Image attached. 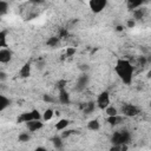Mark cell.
Here are the masks:
<instances>
[{
    "mask_svg": "<svg viewBox=\"0 0 151 151\" xmlns=\"http://www.w3.org/2000/svg\"><path fill=\"white\" fill-rule=\"evenodd\" d=\"M80 70H81V72H87L88 71V65H86V64L80 65Z\"/></svg>",
    "mask_w": 151,
    "mask_h": 151,
    "instance_id": "cell-29",
    "label": "cell"
},
{
    "mask_svg": "<svg viewBox=\"0 0 151 151\" xmlns=\"http://www.w3.org/2000/svg\"><path fill=\"white\" fill-rule=\"evenodd\" d=\"M25 124H26L28 132H37L44 127V123L41 119H32V120L26 122Z\"/></svg>",
    "mask_w": 151,
    "mask_h": 151,
    "instance_id": "cell-8",
    "label": "cell"
},
{
    "mask_svg": "<svg viewBox=\"0 0 151 151\" xmlns=\"http://www.w3.org/2000/svg\"><path fill=\"white\" fill-rule=\"evenodd\" d=\"M47 45L50 47H57L59 45V38L57 37H51L48 40H47Z\"/></svg>",
    "mask_w": 151,
    "mask_h": 151,
    "instance_id": "cell-24",
    "label": "cell"
},
{
    "mask_svg": "<svg viewBox=\"0 0 151 151\" xmlns=\"http://www.w3.org/2000/svg\"><path fill=\"white\" fill-rule=\"evenodd\" d=\"M18 139H19V142H21V143H26V142H28V140L31 139V136H29L28 132H21V133L19 134Z\"/></svg>",
    "mask_w": 151,
    "mask_h": 151,
    "instance_id": "cell-25",
    "label": "cell"
},
{
    "mask_svg": "<svg viewBox=\"0 0 151 151\" xmlns=\"http://www.w3.org/2000/svg\"><path fill=\"white\" fill-rule=\"evenodd\" d=\"M76 53V48H67L66 50V55L67 57H71V55H73Z\"/></svg>",
    "mask_w": 151,
    "mask_h": 151,
    "instance_id": "cell-28",
    "label": "cell"
},
{
    "mask_svg": "<svg viewBox=\"0 0 151 151\" xmlns=\"http://www.w3.org/2000/svg\"><path fill=\"white\" fill-rule=\"evenodd\" d=\"M136 25V21L132 19V20H130V21H127V27H133Z\"/></svg>",
    "mask_w": 151,
    "mask_h": 151,
    "instance_id": "cell-30",
    "label": "cell"
},
{
    "mask_svg": "<svg viewBox=\"0 0 151 151\" xmlns=\"http://www.w3.org/2000/svg\"><path fill=\"white\" fill-rule=\"evenodd\" d=\"M90 84V76L87 72H81V74L77 78V83H76V90L81 92L84 91Z\"/></svg>",
    "mask_w": 151,
    "mask_h": 151,
    "instance_id": "cell-5",
    "label": "cell"
},
{
    "mask_svg": "<svg viewBox=\"0 0 151 151\" xmlns=\"http://www.w3.org/2000/svg\"><path fill=\"white\" fill-rule=\"evenodd\" d=\"M53 116H54V111H53L52 109H47V110H45L44 113L41 114V119L45 120V122H48V120H51V119L53 118Z\"/></svg>",
    "mask_w": 151,
    "mask_h": 151,
    "instance_id": "cell-19",
    "label": "cell"
},
{
    "mask_svg": "<svg viewBox=\"0 0 151 151\" xmlns=\"http://www.w3.org/2000/svg\"><path fill=\"white\" fill-rule=\"evenodd\" d=\"M7 32L6 31H0V48L7 47Z\"/></svg>",
    "mask_w": 151,
    "mask_h": 151,
    "instance_id": "cell-21",
    "label": "cell"
},
{
    "mask_svg": "<svg viewBox=\"0 0 151 151\" xmlns=\"http://www.w3.org/2000/svg\"><path fill=\"white\" fill-rule=\"evenodd\" d=\"M147 14V8L145 6H140L139 8L132 11V15H133V20L134 21H142Z\"/></svg>",
    "mask_w": 151,
    "mask_h": 151,
    "instance_id": "cell-10",
    "label": "cell"
},
{
    "mask_svg": "<svg viewBox=\"0 0 151 151\" xmlns=\"http://www.w3.org/2000/svg\"><path fill=\"white\" fill-rule=\"evenodd\" d=\"M87 129L90 131H98L100 129V123L98 119H91L88 123H87Z\"/></svg>",
    "mask_w": 151,
    "mask_h": 151,
    "instance_id": "cell-17",
    "label": "cell"
},
{
    "mask_svg": "<svg viewBox=\"0 0 151 151\" xmlns=\"http://www.w3.org/2000/svg\"><path fill=\"white\" fill-rule=\"evenodd\" d=\"M35 150H37V151H40V150H42V151H46V147H44V146H38Z\"/></svg>",
    "mask_w": 151,
    "mask_h": 151,
    "instance_id": "cell-31",
    "label": "cell"
},
{
    "mask_svg": "<svg viewBox=\"0 0 151 151\" xmlns=\"http://www.w3.org/2000/svg\"><path fill=\"white\" fill-rule=\"evenodd\" d=\"M42 100H44L45 103H47V104H52V103L57 101V98H54V97H53V96H51V94H44Z\"/></svg>",
    "mask_w": 151,
    "mask_h": 151,
    "instance_id": "cell-26",
    "label": "cell"
},
{
    "mask_svg": "<svg viewBox=\"0 0 151 151\" xmlns=\"http://www.w3.org/2000/svg\"><path fill=\"white\" fill-rule=\"evenodd\" d=\"M144 5H145V0H126V8L130 12H132Z\"/></svg>",
    "mask_w": 151,
    "mask_h": 151,
    "instance_id": "cell-12",
    "label": "cell"
},
{
    "mask_svg": "<svg viewBox=\"0 0 151 151\" xmlns=\"http://www.w3.org/2000/svg\"><path fill=\"white\" fill-rule=\"evenodd\" d=\"M11 105V99L4 94H0V112L5 111Z\"/></svg>",
    "mask_w": 151,
    "mask_h": 151,
    "instance_id": "cell-16",
    "label": "cell"
},
{
    "mask_svg": "<svg viewBox=\"0 0 151 151\" xmlns=\"http://www.w3.org/2000/svg\"><path fill=\"white\" fill-rule=\"evenodd\" d=\"M31 70H32L31 64L29 63H25L19 70V77L20 78H28L31 76Z\"/></svg>",
    "mask_w": 151,
    "mask_h": 151,
    "instance_id": "cell-13",
    "label": "cell"
},
{
    "mask_svg": "<svg viewBox=\"0 0 151 151\" xmlns=\"http://www.w3.org/2000/svg\"><path fill=\"white\" fill-rule=\"evenodd\" d=\"M123 29H124L123 26H117V31H123Z\"/></svg>",
    "mask_w": 151,
    "mask_h": 151,
    "instance_id": "cell-32",
    "label": "cell"
},
{
    "mask_svg": "<svg viewBox=\"0 0 151 151\" xmlns=\"http://www.w3.org/2000/svg\"><path fill=\"white\" fill-rule=\"evenodd\" d=\"M131 140V133L127 130H119L114 132L111 137V142L113 145H126Z\"/></svg>",
    "mask_w": 151,
    "mask_h": 151,
    "instance_id": "cell-2",
    "label": "cell"
},
{
    "mask_svg": "<svg viewBox=\"0 0 151 151\" xmlns=\"http://www.w3.org/2000/svg\"><path fill=\"white\" fill-rule=\"evenodd\" d=\"M8 2L7 1H5V0H0V17H2V15H5V14H7V12H8Z\"/></svg>",
    "mask_w": 151,
    "mask_h": 151,
    "instance_id": "cell-23",
    "label": "cell"
},
{
    "mask_svg": "<svg viewBox=\"0 0 151 151\" xmlns=\"http://www.w3.org/2000/svg\"><path fill=\"white\" fill-rule=\"evenodd\" d=\"M139 107L133 104H123L120 107V113L124 117H134L139 113Z\"/></svg>",
    "mask_w": 151,
    "mask_h": 151,
    "instance_id": "cell-3",
    "label": "cell"
},
{
    "mask_svg": "<svg viewBox=\"0 0 151 151\" xmlns=\"http://www.w3.org/2000/svg\"><path fill=\"white\" fill-rule=\"evenodd\" d=\"M13 58V52L8 47L0 48V64H7L12 60Z\"/></svg>",
    "mask_w": 151,
    "mask_h": 151,
    "instance_id": "cell-9",
    "label": "cell"
},
{
    "mask_svg": "<svg viewBox=\"0 0 151 151\" xmlns=\"http://www.w3.org/2000/svg\"><path fill=\"white\" fill-rule=\"evenodd\" d=\"M96 105L100 109V110H105L109 105H110V93L107 91H103L98 94L97 100H96Z\"/></svg>",
    "mask_w": 151,
    "mask_h": 151,
    "instance_id": "cell-6",
    "label": "cell"
},
{
    "mask_svg": "<svg viewBox=\"0 0 151 151\" xmlns=\"http://www.w3.org/2000/svg\"><path fill=\"white\" fill-rule=\"evenodd\" d=\"M51 142H52L53 147L57 149V150H61L64 147V138L61 136H54V137H52Z\"/></svg>",
    "mask_w": 151,
    "mask_h": 151,
    "instance_id": "cell-14",
    "label": "cell"
},
{
    "mask_svg": "<svg viewBox=\"0 0 151 151\" xmlns=\"http://www.w3.org/2000/svg\"><path fill=\"white\" fill-rule=\"evenodd\" d=\"M94 109H96V103H94V101H88V103H86V104L84 105L83 111H84V113L90 114V113H92V112L94 111Z\"/></svg>",
    "mask_w": 151,
    "mask_h": 151,
    "instance_id": "cell-18",
    "label": "cell"
},
{
    "mask_svg": "<svg viewBox=\"0 0 151 151\" xmlns=\"http://www.w3.org/2000/svg\"><path fill=\"white\" fill-rule=\"evenodd\" d=\"M32 119H41V113L39 110H32L25 113H21V116L18 118V123H26Z\"/></svg>",
    "mask_w": 151,
    "mask_h": 151,
    "instance_id": "cell-7",
    "label": "cell"
},
{
    "mask_svg": "<svg viewBox=\"0 0 151 151\" xmlns=\"http://www.w3.org/2000/svg\"><path fill=\"white\" fill-rule=\"evenodd\" d=\"M68 125H70V120L66 119V118H61V119H59V120L57 122V124H55V130H57V131H64V130L67 129Z\"/></svg>",
    "mask_w": 151,
    "mask_h": 151,
    "instance_id": "cell-15",
    "label": "cell"
},
{
    "mask_svg": "<svg viewBox=\"0 0 151 151\" xmlns=\"http://www.w3.org/2000/svg\"><path fill=\"white\" fill-rule=\"evenodd\" d=\"M58 101L63 105H68L71 103V97L70 93L66 91V88H59V93H58Z\"/></svg>",
    "mask_w": 151,
    "mask_h": 151,
    "instance_id": "cell-11",
    "label": "cell"
},
{
    "mask_svg": "<svg viewBox=\"0 0 151 151\" xmlns=\"http://www.w3.org/2000/svg\"><path fill=\"white\" fill-rule=\"evenodd\" d=\"M109 4V0H88V7L93 13L103 12Z\"/></svg>",
    "mask_w": 151,
    "mask_h": 151,
    "instance_id": "cell-4",
    "label": "cell"
},
{
    "mask_svg": "<svg viewBox=\"0 0 151 151\" xmlns=\"http://www.w3.org/2000/svg\"><path fill=\"white\" fill-rule=\"evenodd\" d=\"M105 113L107 114V117H111V116H117L119 114V111L117 107L112 106V105H109L106 109H105Z\"/></svg>",
    "mask_w": 151,
    "mask_h": 151,
    "instance_id": "cell-22",
    "label": "cell"
},
{
    "mask_svg": "<svg viewBox=\"0 0 151 151\" xmlns=\"http://www.w3.org/2000/svg\"><path fill=\"white\" fill-rule=\"evenodd\" d=\"M114 72L120 79V81L125 85H130L133 80V73H134V67L133 65L124 58H119L116 61L114 65Z\"/></svg>",
    "mask_w": 151,
    "mask_h": 151,
    "instance_id": "cell-1",
    "label": "cell"
},
{
    "mask_svg": "<svg viewBox=\"0 0 151 151\" xmlns=\"http://www.w3.org/2000/svg\"><path fill=\"white\" fill-rule=\"evenodd\" d=\"M7 80V73L5 71H0V83Z\"/></svg>",
    "mask_w": 151,
    "mask_h": 151,
    "instance_id": "cell-27",
    "label": "cell"
},
{
    "mask_svg": "<svg viewBox=\"0 0 151 151\" xmlns=\"http://www.w3.org/2000/svg\"><path fill=\"white\" fill-rule=\"evenodd\" d=\"M120 122H122V117H120L119 114L107 117V123H109L111 126H116V125H118Z\"/></svg>",
    "mask_w": 151,
    "mask_h": 151,
    "instance_id": "cell-20",
    "label": "cell"
}]
</instances>
